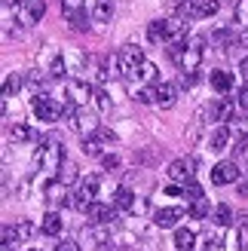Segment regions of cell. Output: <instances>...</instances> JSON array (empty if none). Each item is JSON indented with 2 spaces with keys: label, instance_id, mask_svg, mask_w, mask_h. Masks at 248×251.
I'll return each instance as SVG.
<instances>
[{
  "label": "cell",
  "instance_id": "bcb514c9",
  "mask_svg": "<svg viewBox=\"0 0 248 251\" xmlns=\"http://www.w3.org/2000/svg\"><path fill=\"white\" fill-rule=\"evenodd\" d=\"M239 74H242V77H245V80H248V55H245V58H242V61H239Z\"/></svg>",
  "mask_w": 248,
  "mask_h": 251
},
{
  "label": "cell",
  "instance_id": "f35d334b",
  "mask_svg": "<svg viewBox=\"0 0 248 251\" xmlns=\"http://www.w3.org/2000/svg\"><path fill=\"white\" fill-rule=\"evenodd\" d=\"M236 107H239V114H248V86H242L236 92Z\"/></svg>",
  "mask_w": 248,
  "mask_h": 251
},
{
  "label": "cell",
  "instance_id": "f546056e",
  "mask_svg": "<svg viewBox=\"0 0 248 251\" xmlns=\"http://www.w3.org/2000/svg\"><path fill=\"white\" fill-rule=\"evenodd\" d=\"M92 101H95V107L101 110V114H107V110L114 107V101H110V95L101 89V86H98V89H92Z\"/></svg>",
  "mask_w": 248,
  "mask_h": 251
},
{
  "label": "cell",
  "instance_id": "4316f807",
  "mask_svg": "<svg viewBox=\"0 0 248 251\" xmlns=\"http://www.w3.org/2000/svg\"><path fill=\"white\" fill-rule=\"evenodd\" d=\"M147 40H150V43H166V19L150 22V28H147Z\"/></svg>",
  "mask_w": 248,
  "mask_h": 251
},
{
  "label": "cell",
  "instance_id": "4fadbf2b",
  "mask_svg": "<svg viewBox=\"0 0 248 251\" xmlns=\"http://www.w3.org/2000/svg\"><path fill=\"white\" fill-rule=\"evenodd\" d=\"M110 239H114V227H110V224H89V227H86V242L101 248Z\"/></svg>",
  "mask_w": 248,
  "mask_h": 251
},
{
  "label": "cell",
  "instance_id": "8992f818",
  "mask_svg": "<svg viewBox=\"0 0 248 251\" xmlns=\"http://www.w3.org/2000/svg\"><path fill=\"white\" fill-rule=\"evenodd\" d=\"M144 49L141 46H123V52H120V71L126 74V77H135V74H138V68L144 65Z\"/></svg>",
  "mask_w": 248,
  "mask_h": 251
},
{
  "label": "cell",
  "instance_id": "7402d4cb",
  "mask_svg": "<svg viewBox=\"0 0 248 251\" xmlns=\"http://www.w3.org/2000/svg\"><path fill=\"white\" fill-rule=\"evenodd\" d=\"M212 221L218 224V227H230V224H236V215H233V208L227 202H221L212 208Z\"/></svg>",
  "mask_w": 248,
  "mask_h": 251
},
{
  "label": "cell",
  "instance_id": "30bf717a",
  "mask_svg": "<svg viewBox=\"0 0 248 251\" xmlns=\"http://www.w3.org/2000/svg\"><path fill=\"white\" fill-rule=\"evenodd\" d=\"M117 205H104V202H92L89 208L83 211L86 218H89V224H114L117 221Z\"/></svg>",
  "mask_w": 248,
  "mask_h": 251
},
{
  "label": "cell",
  "instance_id": "ab89813d",
  "mask_svg": "<svg viewBox=\"0 0 248 251\" xmlns=\"http://www.w3.org/2000/svg\"><path fill=\"white\" fill-rule=\"evenodd\" d=\"M101 166H104L107 172H117V169H120V156H117V153H104V156H101Z\"/></svg>",
  "mask_w": 248,
  "mask_h": 251
},
{
  "label": "cell",
  "instance_id": "8fae6325",
  "mask_svg": "<svg viewBox=\"0 0 248 251\" xmlns=\"http://www.w3.org/2000/svg\"><path fill=\"white\" fill-rule=\"evenodd\" d=\"M181 12L187 19H212L215 12H218V0H190Z\"/></svg>",
  "mask_w": 248,
  "mask_h": 251
},
{
  "label": "cell",
  "instance_id": "74e56055",
  "mask_svg": "<svg viewBox=\"0 0 248 251\" xmlns=\"http://www.w3.org/2000/svg\"><path fill=\"white\" fill-rule=\"evenodd\" d=\"M221 248V236L218 233H208L205 239H202V251H218Z\"/></svg>",
  "mask_w": 248,
  "mask_h": 251
},
{
  "label": "cell",
  "instance_id": "3957f363",
  "mask_svg": "<svg viewBox=\"0 0 248 251\" xmlns=\"http://www.w3.org/2000/svg\"><path fill=\"white\" fill-rule=\"evenodd\" d=\"M208 178H212L215 187L239 184V181H242V169H239V162H236V159H224V162H218V166H212Z\"/></svg>",
  "mask_w": 248,
  "mask_h": 251
},
{
  "label": "cell",
  "instance_id": "cb8c5ba5",
  "mask_svg": "<svg viewBox=\"0 0 248 251\" xmlns=\"http://www.w3.org/2000/svg\"><path fill=\"white\" fill-rule=\"evenodd\" d=\"M55 178L61 181V184H77L80 181V172H77V166H74V162H61V166L55 169Z\"/></svg>",
  "mask_w": 248,
  "mask_h": 251
},
{
  "label": "cell",
  "instance_id": "ee69618b",
  "mask_svg": "<svg viewBox=\"0 0 248 251\" xmlns=\"http://www.w3.org/2000/svg\"><path fill=\"white\" fill-rule=\"evenodd\" d=\"M98 138H101L104 144H117V135L110 132V129H98Z\"/></svg>",
  "mask_w": 248,
  "mask_h": 251
},
{
  "label": "cell",
  "instance_id": "484cf974",
  "mask_svg": "<svg viewBox=\"0 0 248 251\" xmlns=\"http://www.w3.org/2000/svg\"><path fill=\"white\" fill-rule=\"evenodd\" d=\"M98 135V132H95ZM95 135H83V153L86 156H98V159H101V138H95Z\"/></svg>",
  "mask_w": 248,
  "mask_h": 251
},
{
  "label": "cell",
  "instance_id": "f6af8a7d",
  "mask_svg": "<svg viewBox=\"0 0 248 251\" xmlns=\"http://www.w3.org/2000/svg\"><path fill=\"white\" fill-rule=\"evenodd\" d=\"M55 251H80V245H77V242H68V239H65V242H58V245H55Z\"/></svg>",
  "mask_w": 248,
  "mask_h": 251
},
{
  "label": "cell",
  "instance_id": "d6986e66",
  "mask_svg": "<svg viewBox=\"0 0 248 251\" xmlns=\"http://www.w3.org/2000/svg\"><path fill=\"white\" fill-rule=\"evenodd\" d=\"M61 227H65V218H61L58 211H46V215L40 218V230H43L46 236H58Z\"/></svg>",
  "mask_w": 248,
  "mask_h": 251
},
{
  "label": "cell",
  "instance_id": "d6a6232c",
  "mask_svg": "<svg viewBox=\"0 0 248 251\" xmlns=\"http://www.w3.org/2000/svg\"><path fill=\"white\" fill-rule=\"evenodd\" d=\"M22 89V77L19 74H6V80H3V98H12Z\"/></svg>",
  "mask_w": 248,
  "mask_h": 251
},
{
  "label": "cell",
  "instance_id": "f1b7e54d",
  "mask_svg": "<svg viewBox=\"0 0 248 251\" xmlns=\"http://www.w3.org/2000/svg\"><path fill=\"white\" fill-rule=\"evenodd\" d=\"M233 22H236V28H245V31H248V0H236Z\"/></svg>",
  "mask_w": 248,
  "mask_h": 251
},
{
  "label": "cell",
  "instance_id": "6da1fadb",
  "mask_svg": "<svg viewBox=\"0 0 248 251\" xmlns=\"http://www.w3.org/2000/svg\"><path fill=\"white\" fill-rule=\"evenodd\" d=\"M65 162V147L58 141H46L40 138V147L34 150V166H43V169H58Z\"/></svg>",
  "mask_w": 248,
  "mask_h": 251
},
{
  "label": "cell",
  "instance_id": "681fc988",
  "mask_svg": "<svg viewBox=\"0 0 248 251\" xmlns=\"http://www.w3.org/2000/svg\"><path fill=\"white\" fill-rule=\"evenodd\" d=\"M28 251H40V248H28Z\"/></svg>",
  "mask_w": 248,
  "mask_h": 251
},
{
  "label": "cell",
  "instance_id": "7dc6e473",
  "mask_svg": "<svg viewBox=\"0 0 248 251\" xmlns=\"http://www.w3.org/2000/svg\"><path fill=\"white\" fill-rule=\"evenodd\" d=\"M239 193H242V196H248V181H239Z\"/></svg>",
  "mask_w": 248,
  "mask_h": 251
},
{
  "label": "cell",
  "instance_id": "b9f144b4",
  "mask_svg": "<svg viewBox=\"0 0 248 251\" xmlns=\"http://www.w3.org/2000/svg\"><path fill=\"white\" fill-rule=\"evenodd\" d=\"M16 242H19V233H16V227L6 224V227H3V245H16Z\"/></svg>",
  "mask_w": 248,
  "mask_h": 251
},
{
  "label": "cell",
  "instance_id": "c3c4849f",
  "mask_svg": "<svg viewBox=\"0 0 248 251\" xmlns=\"http://www.w3.org/2000/svg\"><path fill=\"white\" fill-rule=\"evenodd\" d=\"M12 3H22V0H3V6H6V9H9Z\"/></svg>",
  "mask_w": 248,
  "mask_h": 251
},
{
  "label": "cell",
  "instance_id": "e0dca14e",
  "mask_svg": "<svg viewBox=\"0 0 248 251\" xmlns=\"http://www.w3.org/2000/svg\"><path fill=\"white\" fill-rule=\"evenodd\" d=\"M68 89H71V104H77V107H83L92 98V89H89V83H86V80H71Z\"/></svg>",
  "mask_w": 248,
  "mask_h": 251
},
{
  "label": "cell",
  "instance_id": "9a60e30c",
  "mask_svg": "<svg viewBox=\"0 0 248 251\" xmlns=\"http://www.w3.org/2000/svg\"><path fill=\"white\" fill-rule=\"evenodd\" d=\"M208 110H212V117L215 120H221V123H230L233 120V114H236V98H218V101L212 104V107H208Z\"/></svg>",
  "mask_w": 248,
  "mask_h": 251
},
{
  "label": "cell",
  "instance_id": "e575fe53",
  "mask_svg": "<svg viewBox=\"0 0 248 251\" xmlns=\"http://www.w3.org/2000/svg\"><path fill=\"white\" fill-rule=\"evenodd\" d=\"M16 233H19V242H28L31 236L37 233V227H34L31 221H19V224H16Z\"/></svg>",
  "mask_w": 248,
  "mask_h": 251
},
{
  "label": "cell",
  "instance_id": "83f0119b",
  "mask_svg": "<svg viewBox=\"0 0 248 251\" xmlns=\"http://www.w3.org/2000/svg\"><path fill=\"white\" fill-rule=\"evenodd\" d=\"M135 77H141L144 83L156 86V83H159V71H156V65H153V61H144V65L138 68V74H135Z\"/></svg>",
  "mask_w": 248,
  "mask_h": 251
},
{
  "label": "cell",
  "instance_id": "277c9868",
  "mask_svg": "<svg viewBox=\"0 0 248 251\" xmlns=\"http://www.w3.org/2000/svg\"><path fill=\"white\" fill-rule=\"evenodd\" d=\"M175 61H178L181 71H199V65H202V40H199V37H193L190 43H184L181 55Z\"/></svg>",
  "mask_w": 248,
  "mask_h": 251
},
{
  "label": "cell",
  "instance_id": "d4e9b609",
  "mask_svg": "<svg viewBox=\"0 0 248 251\" xmlns=\"http://www.w3.org/2000/svg\"><path fill=\"white\" fill-rule=\"evenodd\" d=\"M34 138V132L28 129L25 123H16V126H9V141H16V144H28Z\"/></svg>",
  "mask_w": 248,
  "mask_h": 251
},
{
  "label": "cell",
  "instance_id": "60d3db41",
  "mask_svg": "<svg viewBox=\"0 0 248 251\" xmlns=\"http://www.w3.org/2000/svg\"><path fill=\"white\" fill-rule=\"evenodd\" d=\"M233 150H236V156H245L248 153V132H242L236 138V144H233Z\"/></svg>",
  "mask_w": 248,
  "mask_h": 251
},
{
  "label": "cell",
  "instance_id": "5bb4252c",
  "mask_svg": "<svg viewBox=\"0 0 248 251\" xmlns=\"http://www.w3.org/2000/svg\"><path fill=\"white\" fill-rule=\"evenodd\" d=\"M181 86L178 83H156V104L159 107H175Z\"/></svg>",
  "mask_w": 248,
  "mask_h": 251
},
{
  "label": "cell",
  "instance_id": "603a6c76",
  "mask_svg": "<svg viewBox=\"0 0 248 251\" xmlns=\"http://www.w3.org/2000/svg\"><path fill=\"white\" fill-rule=\"evenodd\" d=\"M92 19L95 22H110L114 19V0H92Z\"/></svg>",
  "mask_w": 248,
  "mask_h": 251
},
{
  "label": "cell",
  "instance_id": "2e32d148",
  "mask_svg": "<svg viewBox=\"0 0 248 251\" xmlns=\"http://www.w3.org/2000/svg\"><path fill=\"white\" fill-rule=\"evenodd\" d=\"M46 199H49L52 205H68L74 196H68V184H61V181L55 178V181L46 184Z\"/></svg>",
  "mask_w": 248,
  "mask_h": 251
},
{
  "label": "cell",
  "instance_id": "44dd1931",
  "mask_svg": "<svg viewBox=\"0 0 248 251\" xmlns=\"http://www.w3.org/2000/svg\"><path fill=\"white\" fill-rule=\"evenodd\" d=\"M175 248L178 251H193L196 248V233L190 227H175Z\"/></svg>",
  "mask_w": 248,
  "mask_h": 251
},
{
  "label": "cell",
  "instance_id": "ac0fdd59",
  "mask_svg": "<svg viewBox=\"0 0 248 251\" xmlns=\"http://www.w3.org/2000/svg\"><path fill=\"white\" fill-rule=\"evenodd\" d=\"M208 83H212V89H215V92H221V95H227L233 86H236V80H233V74H230V71H212Z\"/></svg>",
  "mask_w": 248,
  "mask_h": 251
},
{
  "label": "cell",
  "instance_id": "1f68e13d",
  "mask_svg": "<svg viewBox=\"0 0 248 251\" xmlns=\"http://www.w3.org/2000/svg\"><path fill=\"white\" fill-rule=\"evenodd\" d=\"M187 211H190V218H208V215H212V205H208L205 196H202V199H193Z\"/></svg>",
  "mask_w": 248,
  "mask_h": 251
},
{
  "label": "cell",
  "instance_id": "ba28073f",
  "mask_svg": "<svg viewBox=\"0 0 248 251\" xmlns=\"http://www.w3.org/2000/svg\"><path fill=\"white\" fill-rule=\"evenodd\" d=\"M166 175L175 184H187L193 175H196V159H172L169 169H166Z\"/></svg>",
  "mask_w": 248,
  "mask_h": 251
},
{
  "label": "cell",
  "instance_id": "7bdbcfd3",
  "mask_svg": "<svg viewBox=\"0 0 248 251\" xmlns=\"http://www.w3.org/2000/svg\"><path fill=\"white\" fill-rule=\"evenodd\" d=\"M83 6V0H61V9H65V16L68 12H77Z\"/></svg>",
  "mask_w": 248,
  "mask_h": 251
},
{
  "label": "cell",
  "instance_id": "ffe728a7",
  "mask_svg": "<svg viewBox=\"0 0 248 251\" xmlns=\"http://www.w3.org/2000/svg\"><path fill=\"white\" fill-rule=\"evenodd\" d=\"M114 205L120 211H135L138 208V202H135V193L129 190V187H117L114 190Z\"/></svg>",
  "mask_w": 248,
  "mask_h": 251
},
{
  "label": "cell",
  "instance_id": "4dcf8cb0",
  "mask_svg": "<svg viewBox=\"0 0 248 251\" xmlns=\"http://www.w3.org/2000/svg\"><path fill=\"white\" fill-rule=\"evenodd\" d=\"M135 101H141V104H156V86H141V89H135Z\"/></svg>",
  "mask_w": 248,
  "mask_h": 251
},
{
  "label": "cell",
  "instance_id": "d590c367",
  "mask_svg": "<svg viewBox=\"0 0 248 251\" xmlns=\"http://www.w3.org/2000/svg\"><path fill=\"white\" fill-rule=\"evenodd\" d=\"M184 199H187V202H193V199H202V187L196 184L193 178H190L187 184H184Z\"/></svg>",
  "mask_w": 248,
  "mask_h": 251
},
{
  "label": "cell",
  "instance_id": "836d02e7",
  "mask_svg": "<svg viewBox=\"0 0 248 251\" xmlns=\"http://www.w3.org/2000/svg\"><path fill=\"white\" fill-rule=\"evenodd\" d=\"M65 74H68V61H65V55H55L52 65H49V77H52V80H61Z\"/></svg>",
  "mask_w": 248,
  "mask_h": 251
},
{
  "label": "cell",
  "instance_id": "7a4b0ae2",
  "mask_svg": "<svg viewBox=\"0 0 248 251\" xmlns=\"http://www.w3.org/2000/svg\"><path fill=\"white\" fill-rule=\"evenodd\" d=\"M98 187H101V181H98V175H89V178H80L77 181V190H74V199H71V205L74 208H80L86 211L92 202H95V196H98Z\"/></svg>",
  "mask_w": 248,
  "mask_h": 251
},
{
  "label": "cell",
  "instance_id": "8d00e7d4",
  "mask_svg": "<svg viewBox=\"0 0 248 251\" xmlns=\"http://www.w3.org/2000/svg\"><path fill=\"white\" fill-rule=\"evenodd\" d=\"M68 19H71V28H74V31H86V28H89V25H86V12H83V9L68 12Z\"/></svg>",
  "mask_w": 248,
  "mask_h": 251
},
{
  "label": "cell",
  "instance_id": "52a82bcc",
  "mask_svg": "<svg viewBox=\"0 0 248 251\" xmlns=\"http://www.w3.org/2000/svg\"><path fill=\"white\" fill-rule=\"evenodd\" d=\"M181 218H190L187 208L181 205H169V208H156L153 211V224L163 230H172V227H181Z\"/></svg>",
  "mask_w": 248,
  "mask_h": 251
},
{
  "label": "cell",
  "instance_id": "5b68a950",
  "mask_svg": "<svg viewBox=\"0 0 248 251\" xmlns=\"http://www.w3.org/2000/svg\"><path fill=\"white\" fill-rule=\"evenodd\" d=\"M31 107H34V117L40 123H58L61 117H68V110L58 101H52V98H34Z\"/></svg>",
  "mask_w": 248,
  "mask_h": 251
},
{
  "label": "cell",
  "instance_id": "9c48e42d",
  "mask_svg": "<svg viewBox=\"0 0 248 251\" xmlns=\"http://www.w3.org/2000/svg\"><path fill=\"white\" fill-rule=\"evenodd\" d=\"M46 16V0H22L19 3V22L22 25H37Z\"/></svg>",
  "mask_w": 248,
  "mask_h": 251
},
{
  "label": "cell",
  "instance_id": "7c38bea8",
  "mask_svg": "<svg viewBox=\"0 0 248 251\" xmlns=\"http://www.w3.org/2000/svg\"><path fill=\"white\" fill-rule=\"evenodd\" d=\"M233 144V132L227 123H221L218 129H212V135H208V147L215 150V153H224V150Z\"/></svg>",
  "mask_w": 248,
  "mask_h": 251
}]
</instances>
